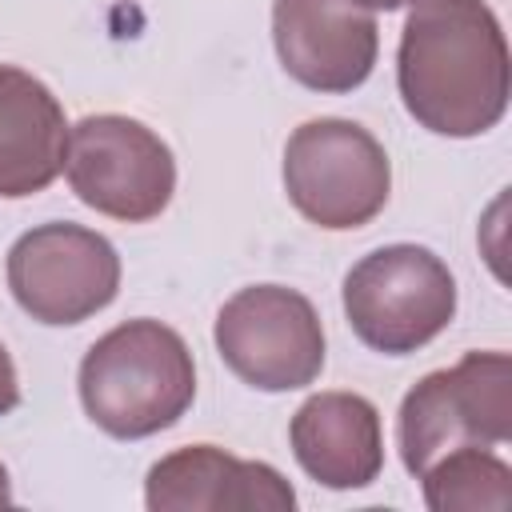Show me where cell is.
Wrapping results in <instances>:
<instances>
[{"label":"cell","mask_w":512,"mask_h":512,"mask_svg":"<svg viewBox=\"0 0 512 512\" xmlns=\"http://www.w3.org/2000/svg\"><path fill=\"white\" fill-rule=\"evenodd\" d=\"M360 8H368V12H396V8H404V4H416V0H356Z\"/></svg>","instance_id":"cell-15"},{"label":"cell","mask_w":512,"mask_h":512,"mask_svg":"<svg viewBox=\"0 0 512 512\" xmlns=\"http://www.w3.org/2000/svg\"><path fill=\"white\" fill-rule=\"evenodd\" d=\"M408 116L436 136H480L508 108V44L484 0H416L396 56Z\"/></svg>","instance_id":"cell-1"},{"label":"cell","mask_w":512,"mask_h":512,"mask_svg":"<svg viewBox=\"0 0 512 512\" xmlns=\"http://www.w3.org/2000/svg\"><path fill=\"white\" fill-rule=\"evenodd\" d=\"M8 288L40 324H80L120 288L116 248L84 224H40L8 248Z\"/></svg>","instance_id":"cell-8"},{"label":"cell","mask_w":512,"mask_h":512,"mask_svg":"<svg viewBox=\"0 0 512 512\" xmlns=\"http://www.w3.org/2000/svg\"><path fill=\"white\" fill-rule=\"evenodd\" d=\"M344 316L368 348L404 356L452 324L456 280L436 252L420 244H388L368 252L344 276Z\"/></svg>","instance_id":"cell-3"},{"label":"cell","mask_w":512,"mask_h":512,"mask_svg":"<svg viewBox=\"0 0 512 512\" xmlns=\"http://www.w3.org/2000/svg\"><path fill=\"white\" fill-rule=\"evenodd\" d=\"M284 188L304 220L328 232L360 228L388 204V152L352 120H308L284 144Z\"/></svg>","instance_id":"cell-5"},{"label":"cell","mask_w":512,"mask_h":512,"mask_svg":"<svg viewBox=\"0 0 512 512\" xmlns=\"http://www.w3.org/2000/svg\"><path fill=\"white\" fill-rule=\"evenodd\" d=\"M64 172L72 192L112 220H152L176 192V160L168 144L132 116H84L68 128Z\"/></svg>","instance_id":"cell-6"},{"label":"cell","mask_w":512,"mask_h":512,"mask_svg":"<svg viewBox=\"0 0 512 512\" xmlns=\"http://www.w3.org/2000/svg\"><path fill=\"white\" fill-rule=\"evenodd\" d=\"M512 440V360L504 352H468L456 368L428 372L400 404L396 444L412 476L460 444Z\"/></svg>","instance_id":"cell-4"},{"label":"cell","mask_w":512,"mask_h":512,"mask_svg":"<svg viewBox=\"0 0 512 512\" xmlns=\"http://www.w3.org/2000/svg\"><path fill=\"white\" fill-rule=\"evenodd\" d=\"M292 452L324 488H364L384 468L380 412L356 392H316L292 416Z\"/></svg>","instance_id":"cell-11"},{"label":"cell","mask_w":512,"mask_h":512,"mask_svg":"<svg viewBox=\"0 0 512 512\" xmlns=\"http://www.w3.org/2000/svg\"><path fill=\"white\" fill-rule=\"evenodd\" d=\"M20 404V380H16V364L8 356V348L0 344V416L12 412Z\"/></svg>","instance_id":"cell-14"},{"label":"cell","mask_w":512,"mask_h":512,"mask_svg":"<svg viewBox=\"0 0 512 512\" xmlns=\"http://www.w3.org/2000/svg\"><path fill=\"white\" fill-rule=\"evenodd\" d=\"M4 504H12V484H8V472H4V464H0V508Z\"/></svg>","instance_id":"cell-16"},{"label":"cell","mask_w":512,"mask_h":512,"mask_svg":"<svg viewBox=\"0 0 512 512\" xmlns=\"http://www.w3.org/2000/svg\"><path fill=\"white\" fill-rule=\"evenodd\" d=\"M68 152L64 108L24 68L0 64V196L20 200L44 192Z\"/></svg>","instance_id":"cell-12"},{"label":"cell","mask_w":512,"mask_h":512,"mask_svg":"<svg viewBox=\"0 0 512 512\" xmlns=\"http://www.w3.org/2000/svg\"><path fill=\"white\" fill-rule=\"evenodd\" d=\"M424 504L432 512H508L512 472L484 444H460L424 472Z\"/></svg>","instance_id":"cell-13"},{"label":"cell","mask_w":512,"mask_h":512,"mask_svg":"<svg viewBox=\"0 0 512 512\" xmlns=\"http://www.w3.org/2000/svg\"><path fill=\"white\" fill-rule=\"evenodd\" d=\"M272 40L284 72L312 92H352L380 48L376 20L356 0H276Z\"/></svg>","instance_id":"cell-9"},{"label":"cell","mask_w":512,"mask_h":512,"mask_svg":"<svg viewBox=\"0 0 512 512\" xmlns=\"http://www.w3.org/2000/svg\"><path fill=\"white\" fill-rule=\"evenodd\" d=\"M216 352L260 392H292L324 368V328L308 296L284 284L240 288L216 312Z\"/></svg>","instance_id":"cell-7"},{"label":"cell","mask_w":512,"mask_h":512,"mask_svg":"<svg viewBox=\"0 0 512 512\" xmlns=\"http://www.w3.org/2000/svg\"><path fill=\"white\" fill-rule=\"evenodd\" d=\"M144 500L152 512H288L296 492L272 464L192 444L152 464Z\"/></svg>","instance_id":"cell-10"},{"label":"cell","mask_w":512,"mask_h":512,"mask_svg":"<svg viewBox=\"0 0 512 512\" xmlns=\"http://www.w3.org/2000/svg\"><path fill=\"white\" fill-rule=\"evenodd\" d=\"M196 396L184 336L160 320H128L104 332L80 360V404L116 440H140L176 424Z\"/></svg>","instance_id":"cell-2"}]
</instances>
